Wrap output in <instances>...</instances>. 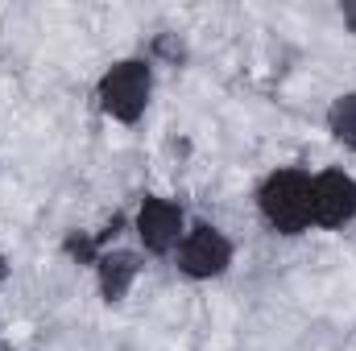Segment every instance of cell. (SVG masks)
<instances>
[{
	"mask_svg": "<svg viewBox=\"0 0 356 351\" xmlns=\"http://www.w3.org/2000/svg\"><path fill=\"white\" fill-rule=\"evenodd\" d=\"M261 211L277 232H302L311 223V182L294 170H282L261 186Z\"/></svg>",
	"mask_w": 356,
	"mask_h": 351,
	"instance_id": "cell-1",
	"label": "cell"
},
{
	"mask_svg": "<svg viewBox=\"0 0 356 351\" xmlns=\"http://www.w3.org/2000/svg\"><path fill=\"white\" fill-rule=\"evenodd\" d=\"M99 99L116 120H137L145 112V99H149V71L141 62H120L99 83Z\"/></svg>",
	"mask_w": 356,
	"mask_h": 351,
	"instance_id": "cell-2",
	"label": "cell"
},
{
	"mask_svg": "<svg viewBox=\"0 0 356 351\" xmlns=\"http://www.w3.org/2000/svg\"><path fill=\"white\" fill-rule=\"evenodd\" d=\"M356 215V182L344 174H319L311 182V219L323 228H340Z\"/></svg>",
	"mask_w": 356,
	"mask_h": 351,
	"instance_id": "cell-3",
	"label": "cell"
},
{
	"mask_svg": "<svg viewBox=\"0 0 356 351\" xmlns=\"http://www.w3.org/2000/svg\"><path fill=\"white\" fill-rule=\"evenodd\" d=\"M228 257H232V248H228V240L216 228H199L182 244V268L191 277H216V273H224Z\"/></svg>",
	"mask_w": 356,
	"mask_h": 351,
	"instance_id": "cell-4",
	"label": "cell"
},
{
	"mask_svg": "<svg viewBox=\"0 0 356 351\" xmlns=\"http://www.w3.org/2000/svg\"><path fill=\"white\" fill-rule=\"evenodd\" d=\"M137 228H141V240L154 248V252H166L178 240V228H182V215H178L175 203L166 198H149L137 215Z\"/></svg>",
	"mask_w": 356,
	"mask_h": 351,
	"instance_id": "cell-5",
	"label": "cell"
},
{
	"mask_svg": "<svg viewBox=\"0 0 356 351\" xmlns=\"http://www.w3.org/2000/svg\"><path fill=\"white\" fill-rule=\"evenodd\" d=\"M133 257H124V252H116V257H108V261L99 264V277H104V293L108 298H120L124 289H129V281H133Z\"/></svg>",
	"mask_w": 356,
	"mask_h": 351,
	"instance_id": "cell-6",
	"label": "cell"
},
{
	"mask_svg": "<svg viewBox=\"0 0 356 351\" xmlns=\"http://www.w3.org/2000/svg\"><path fill=\"white\" fill-rule=\"evenodd\" d=\"M332 128H336L340 141H348V145L356 149V95L340 99V103L332 108Z\"/></svg>",
	"mask_w": 356,
	"mask_h": 351,
	"instance_id": "cell-7",
	"label": "cell"
},
{
	"mask_svg": "<svg viewBox=\"0 0 356 351\" xmlns=\"http://www.w3.org/2000/svg\"><path fill=\"white\" fill-rule=\"evenodd\" d=\"M344 17H348V25L356 29V4H344Z\"/></svg>",
	"mask_w": 356,
	"mask_h": 351,
	"instance_id": "cell-8",
	"label": "cell"
},
{
	"mask_svg": "<svg viewBox=\"0 0 356 351\" xmlns=\"http://www.w3.org/2000/svg\"><path fill=\"white\" fill-rule=\"evenodd\" d=\"M0 277H4V261H0Z\"/></svg>",
	"mask_w": 356,
	"mask_h": 351,
	"instance_id": "cell-9",
	"label": "cell"
}]
</instances>
